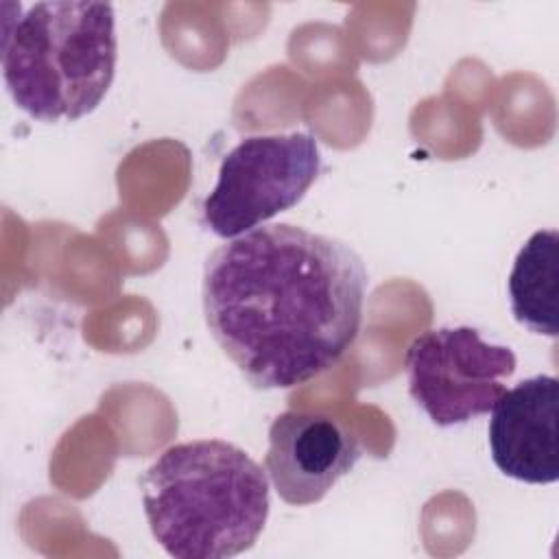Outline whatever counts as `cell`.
<instances>
[{"label":"cell","instance_id":"5b68a950","mask_svg":"<svg viewBox=\"0 0 559 559\" xmlns=\"http://www.w3.org/2000/svg\"><path fill=\"white\" fill-rule=\"evenodd\" d=\"M408 393L432 424L448 428L493 408L515 373L511 347L483 341L469 325L426 330L404 356Z\"/></svg>","mask_w":559,"mask_h":559},{"label":"cell","instance_id":"ba28073f","mask_svg":"<svg viewBox=\"0 0 559 559\" xmlns=\"http://www.w3.org/2000/svg\"><path fill=\"white\" fill-rule=\"evenodd\" d=\"M511 312L533 334L555 338L559 299V234L557 229L535 231L518 251L509 273Z\"/></svg>","mask_w":559,"mask_h":559},{"label":"cell","instance_id":"8992f818","mask_svg":"<svg viewBox=\"0 0 559 559\" xmlns=\"http://www.w3.org/2000/svg\"><path fill=\"white\" fill-rule=\"evenodd\" d=\"M358 459L360 441L330 415L284 411L269 426L264 467L286 504L319 502Z\"/></svg>","mask_w":559,"mask_h":559},{"label":"cell","instance_id":"6da1fadb","mask_svg":"<svg viewBox=\"0 0 559 559\" xmlns=\"http://www.w3.org/2000/svg\"><path fill=\"white\" fill-rule=\"evenodd\" d=\"M367 282V266L347 242L273 223L210 253L203 314L216 345L253 389H293L352 349Z\"/></svg>","mask_w":559,"mask_h":559},{"label":"cell","instance_id":"277c9868","mask_svg":"<svg viewBox=\"0 0 559 559\" xmlns=\"http://www.w3.org/2000/svg\"><path fill=\"white\" fill-rule=\"evenodd\" d=\"M321 168L310 133L251 135L218 166V181L203 199V223L221 238H238L297 205Z\"/></svg>","mask_w":559,"mask_h":559},{"label":"cell","instance_id":"52a82bcc","mask_svg":"<svg viewBox=\"0 0 559 559\" xmlns=\"http://www.w3.org/2000/svg\"><path fill=\"white\" fill-rule=\"evenodd\" d=\"M557 417L559 382L555 376H533L507 389L491 408L487 430L496 467L520 483H557Z\"/></svg>","mask_w":559,"mask_h":559},{"label":"cell","instance_id":"7a4b0ae2","mask_svg":"<svg viewBox=\"0 0 559 559\" xmlns=\"http://www.w3.org/2000/svg\"><path fill=\"white\" fill-rule=\"evenodd\" d=\"M144 515L175 559H225L249 550L269 518V478L221 439L166 448L142 474Z\"/></svg>","mask_w":559,"mask_h":559},{"label":"cell","instance_id":"3957f363","mask_svg":"<svg viewBox=\"0 0 559 559\" xmlns=\"http://www.w3.org/2000/svg\"><path fill=\"white\" fill-rule=\"evenodd\" d=\"M116 15L107 2H35L4 17L2 76L13 103L41 122L92 114L116 74Z\"/></svg>","mask_w":559,"mask_h":559}]
</instances>
